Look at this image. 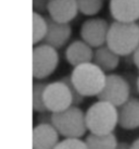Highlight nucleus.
<instances>
[{
	"mask_svg": "<svg viewBox=\"0 0 139 149\" xmlns=\"http://www.w3.org/2000/svg\"><path fill=\"white\" fill-rule=\"evenodd\" d=\"M106 46L120 57H126L139 47V26L137 23H122L114 21L110 24Z\"/></svg>",
	"mask_w": 139,
	"mask_h": 149,
	"instance_id": "nucleus-1",
	"label": "nucleus"
},
{
	"mask_svg": "<svg viewBox=\"0 0 139 149\" xmlns=\"http://www.w3.org/2000/svg\"><path fill=\"white\" fill-rule=\"evenodd\" d=\"M86 123L91 134H111L119 124V110L113 104L98 100L86 111Z\"/></svg>",
	"mask_w": 139,
	"mask_h": 149,
	"instance_id": "nucleus-2",
	"label": "nucleus"
},
{
	"mask_svg": "<svg viewBox=\"0 0 139 149\" xmlns=\"http://www.w3.org/2000/svg\"><path fill=\"white\" fill-rule=\"evenodd\" d=\"M71 79L75 88L84 97L98 96L106 85V75L94 62L74 68Z\"/></svg>",
	"mask_w": 139,
	"mask_h": 149,
	"instance_id": "nucleus-3",
	"label": "nucleus"
},
{
	"mask_svg": "<svg viewBox=\"0 0 139 149\" xmlns=\"http://www.w3.org/2000/svg\"><path fill=\"white\" fill-rule=\"evenodd\" d=\"M52 125L65 138H81L88 131L86 113L78 106H72L64 111L52 113Z\"/></svg>",
	"mask_w": 139,
	"mask_h": 149,
	"instance_id": "nucleus-4",
	"label": "nucleus"
},
{
	"mask_svg": "<svg viewBox=\"0 0 139 149\" xmlns=\"http://www.w3.org/2000/svg\"><path fill=\"white\" fill-rule=\"evenodd\" d=\"M131 89L129 82L122 75L108 74L106 85L97 98L120 108L131 98Z\"/></svg>",
	"mask_w": 139,
	"mask_h": 149,
	"instance_id": "nucleus-5",
	"label": "nucleus"
},
{
	"mask_svg": "<svg viewBox=\"0 0 139 149\" xmlns=\"http://www.w3.org/2000/svg\"><path fill=\"white\" fill-rule=\"evenodd\" d=\"M59 64L57 49L49 45H38L33 49V77L45 79L56 71Z\"/></svg>",
	"mask_w": 139,
	"mask_h": 149,
	"instance_id": "nucleus-6",
	"label": "nucleus"
},
{
	"mask_svg": "<svg viewBox=\"0 0 139 149\" xmlns=\"http://www.w3.org/2000/svg\"><path fill=\"white\" fill-rule=\"evenodd\" d=\"M47 110L51 113H58L69 109L73 106V97L69 87L61 79L52 83H48L44 93Z\"/></svg>",
	"mask_w": 139,
	"mask_h": 149,
	"instance_id": "nucleus-7",
	"label": "nucleus"
},
{
	"mask_svg": "<svg viewBox=\"0 0 139 149\" xmlns=\"http://www.w3.org/2000/svg\"><path fill=\"white\" fill-rule=\"evenodd\" d=\"M110 24L101 17L88 19L82 24L81 37L91 48H99L106 45Z\"/></svg>",
	"mask_w": 139,
	"mask_h": 149,
	"instance_id": "nucleus-8",
	"label": "nucleus"
},
{
	"mask_svg": "<svg viewBox=\"0 0 139 149\" xmlns=\"http://www.w3.org/2000/svg\"><path fill=\"white\" fill-rule=\"evenodd\" d=\"M109 7L116 22L137 23L139 20V0H110Z\"/></svg>",
	"mask_w": 139,
	"mask_h": 149,
	"instance_id": "nucleus-9",
	"label": "nucleus"
},
{
	"mask_svg": "<svg viewBox=\"0 0 139 149\" xmlns=\"http://www.w3.org/2000/svg\"><path fill=\"white\" fill-rule=\"evenodd\" d=\"M77 0H49L48 14L53 21L69 24L77 15Z\"/></svg>",
	"mask_w": 139,
	"mask_h": 149,
	"instance_id": "nucleus-10",
	"label": "nucleus"
},
{
	"mask_svg": "<svg viewBox=\"0 0 139 149\" xmlns=\"http://www.w3.org/2000/svg\"><path fill=\"white\" fill-rule=\"evenodd\" d=\"M46 19L48 23V31L44 39V44L51 46L54 49H61L72 36L71 25L53 21L49 17Z\"/></svg>",
	"mask_w": 139,
	"mask_h": 149,
	"instance_id": "nucleus-11",
	"label": "nucleus"
},
{
	"mask_svg": "<svg viewBox=\"0 0 139 149\" xmlns=\"http://www.w3.org/2000/svg\"><path fill=\"white\" fill-rule=\"evenodd\" d=\"M60 134L52 124H37L33 128V149H54Z\"/></svg>",
	"mask_w": 139,
	"mask_h": 149,
	"instance_id": "nucleus-12",
	"label": "nucleus"
},
{
	"mask_svg": "<svg viewBox=\"0 0 139 149\" xmlns=\"http://www.w3.org/2000/svg\"><path fill=\"white\" fill-rule=\"evenodd\" d=\"M94 50L84 40H74L69 45L65 51L66 61L76 68L85 63H90L94 60Z\"/></svg>",
	"mask_w": 139,
	"mask_h": 149,
	"instance_id": "nucleus-13",
	"label": "nucleus"
},
{
	"mask_svg": "<svg viewBox=\"0 0 139 149\" xmlns=\"http://www.w3.org/2000/svg\"><path fill=\"white\" fill-rule=\"evenodd\" d=\"M119 110V125L124 130L139 127V99L129 98Z\"/></svg>",
	"mask_w": 139,
	"mask_h": 149,
	"instance_id": "nucleus-14",
	"label": "nucleus"
},
{
	"mask_svg": "<svg viewBox=\"0 0 139 149\" xmlns=\"http://www.w3.org/2000/svg\"><path fill=\"white\" fill-rule=\"evenodd\" d=\"M92 62L99 66L104 73L112 72L119 66L120 56L115 54L113 50H111L106 45H104L95 50Z\"/></svg>",
	"mask_w": 139,
	"mask_h": 149,
	"instance_id": "nucleus-15",
	"label": "nucleus"
},
{
	"mask_svg": "<svg viewBox=\"0 0 139 149\" xmlns=\"http://www.w3.org/2000/svg\"><path fill=\"white\" fill-rule=\"evenodd\" d=\"M85 143L87 149H115L119 144L114 133L108 135H96L90 133L87 135Z\"/></svg>",
	"mask_w": 139,
	"mask_h": 149,
	"instance_id": "nucleus-16",
	"label": "nucleus"
},
{
	"mask_svg": "<svg viewBox=\"0 0 139 149\" xmlns=\"http://www.w3.org/2000/svg\"><path fill=\"white\" fill-rule=\"evenodd\" d=\"M48 31L47 19L41 14L33 11V45L44 40Z\"/></svg>",
	"mask_w": 139,
	"mask_h": 149,
	"instance_id": "nucleus-17",
	"label": "nucleus"
},
{
	"mask_svg": "<svg viewBox=\"0 0 139 149\" xmlns=\"http://www.w3.org/2000/svg\"><path fill=\"white\" fill-rule=\"evenodd\" d=\"M48 83L35 82L33 84V110L37 113L48 112L44 101V93Z\"/></svg>",
	"mask_w": 139,
	"mask_h": 149,
	"instance_id": "nucleus-18",
	"label": "nucleus"
},
{
	"mask_svg": "<svg viewBox=\"0 0 139 149\" xmlns=\"http://www.w3.org/2000/svg\"><path fill=\"white\" fill-rule=\"evenodd\" d=\"M78 11L84 15H96L103 7V0H77Z\"/></svg>",
	"mask_w": 139,
	"mask_h": 149,
	"instance_id": "nucleus-19",
	"label": "nucleus"
},
{
	"mask_svg": "<svg viewBox=\"0 0 139 149\" xmlns=\"http://www.w3.org/2000/svg\"><path fill=\"white\" fill-rule=\"evenodd\" d=\"M54 149H87L85 141L81 138H65L61 141Z\"/></svg>",
	"mask_w": 139,
	"mask_h": 149,
	"instance_id": "nucleus-20",
	"label": "nucleus"
},
{
	"mask_svg": "<svg viewBox=\"0 0 139 149\" xmlns=\"http://www.w3.org/2000/svg\"><path fill=\"white\" fill-rule=\"evenodd\" d=\"M61 81L67 85L70 91H71V94H72V97H73V106H78V104H83L85 97L83 95H81V94L78 93L77 89L75 88L73 82H72V79H71V75H66L64 77H62Z\"/></svg>",
	"mask_w": 139,
	"mask_h": 149,
	"instance_id": "nucleus-21",
	"label": "nucleus"
},
{
	"mask_svg": "<svg viewBox=\"0 0 139 149\" xmlns=\"http://www.w3.org/2000/svg\"><path fill=\"white\" fill-rule=\"evenodd\" d=\"M48 4L49 0H33V9L34 12L42 13L48 11Z\"/></svg>",
	"mask_w": 139,
	"mask_h": 149,
	"instance_id": "nucleus-22",
	"label": "nucleus"
},
{
	"mask_svg": "<svg viewBox=\"0 0 139 149\" xmlns=\"http://www.w3.org/2000/svg\"><path fill=\"white\" fill-rule=\"evenodd\" d=\"M37 120H38V124H52V113L49 111L39 113Z\"/></svg>",
	"mask_w": 139,
	"mask_h": 149,
	"instance_id": "nucleus-23",
	"label": "nucleus"
},
{
	"mask_svg": "<svg viewBox=\"0 0 139 149\" xmlns=\"http://www.w3.org/2000/svg\"><path fill=\"white\" fill-rule=\"evenodd\" d=\"M133 62L136 65V68L139 70V47L136 49V51L133 54Z\"/></svg>",
	"mask_w": 139,
	"mask_h": 149,
	"instance_id": "nucleus-24",
	"label": "nucleus"
},
{
	"mask_svg": "<svg viewBox=\"0 0 139 149\" xmlns=\"http://www.w3.org/2000/svg\"><path fill=\"white\" fill-rule=\"evenodd\" d=\"M131 144H128L126 141H122V143H119L116 148L115 149H131Z\"/></svg>",
	"mask_w": 139,
	"mask_h": 149,
	"instance_id": "nucleus-25",
	"label": "nucleus"
},
{
	"mask_svg": "<svg viewBox=\"0 0 139 149\" xmlns=\"http://www.w3.org/2000/svg\"><path fill=\"white\" fill-rule=\"evenodd\" d=\"M131 149H139V138H137L136 141H134L131 143Z\"/></svg>",
	"mask_w": 139,
	"mask_h": 149,
	"instance_id": "nucleus-26",
	"label": "nucleus"
},
{
	"mask_svg": "<svg viewBox=\"0 0 139 149\" xmlns=\"http://www.w3.org/2000/svg\"><path fill=\"white\" fill-rule=\"evenodd\" d=\"M136 89H137V91H138L139 94V75L138 77H137V79H136Z\"/></svg>",
	"mask_w": 139,
	"mask_h": 149,
	"instance_id": "nucleus-27",
	"label": "nucleus"
},
{
	"mask_svg": "<svg viewBox=\"0 0 139 149\" xmlns=\"http://www.w3.org/2000/svg\"><path fill=\"white\" fill-rule=\"evenodd\" d=\"M137 24H138V26H139V20H138V21H137Z\"/></svg>",
	"mask_w": 139,
	"mask_h": 149,
	"instance_id": "nucleus-28",
	"label": "nucleus"
}]
</instances>
